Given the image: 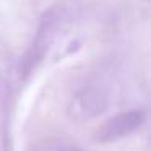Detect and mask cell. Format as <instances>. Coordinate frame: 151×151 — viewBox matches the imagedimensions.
<instances>
[{
    "label": "cell",
    "instance_id": "obj_1",
    "mask_svg": "<svg viewBox=\"0 0 151 151\" xmlns=\"http://www.w3.org/2000/svg\"><path fill=\"white\" fill-rule=\"evenodd\" d=\"M143 122V114L138 111H128L115 115L104 127V140H119L133 133Z\"/></svg>",
    "mask_w": 151,
    "mask_h": 151
}]
</instances>
